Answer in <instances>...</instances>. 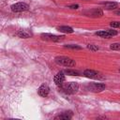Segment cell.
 Masks as SVG:
<instances>
[{
  "label": "cell",
  "mask_w": 120,
  "mask_h": 120,
  "mask_svg": "<svg viewBox=\"0 0 120 120\" xmlns=\"http://www.w3.org/2000/svg\"><path fill=\"white\" fill-rule=\"evenodd\" d=\"M61 90L68 95H73L78 92L79 90V84L76 82H64L60 86Z\"/></svg>",
  "instance_id": "1"
},
{
  "label": "cell",
  "mask_w": 120,
  "mask_h": 120,
  "mask_svg": "<svg viewBox=\"0 0 120 120\" xmlns=\"http://www.w3.org/2000/svg\"><path fill=\"white\" fill-rule=\"evenodd\" d=\"M54 60H55V63H57L58 65L68 67V68H72V67H75V65H76L75 60H73L72 58H69L68 56H57V57H55Z\"/></svg>",
  "instance_id": "2"
},
{
  "label": "cell",
  "mask_w": 120,
  "mask_h": 120,
  "mask_svg": "<svg viewBox=\"0 0 120 120\" xmlns=\"http://www.w3.org/2000/svg\"><path fill=\"white\" fill-rule=\"evenodd\" d=\"M105 88H106V85L104 83H101V82H92V83H90V84L87 85V89L89 91L95 92V93L101 92Z\"/></svg>",
  "instance_id": "3"
},
{
  "label": "cell",
  "mask_w": 120,
  "mask_h": 120,
  "mask_svg": "<svg viewBox=\"0 0 120 120\" xmlns=\"http://www.w3.org/2000/svg\"><path fill=\"white\" fill-rule=\"evenodd\" d=\"M118 34V32L116 30H112V29H107V30H101L96 33L97 36L100 37V38H110L113 36H116Z\"/></svg>",
  "instance_id": "4"
},
{
  "label": "cell",
  "mask_w": 120,
  "mask_h": 120,
  "mask_svg": "<svg viewBox=\"0 0 120 120\" xmlns=\"http://www.w3.org/2000/svg\"><path fill=\"white\" fill-rule=\"evenodd\" d=\"M64 36H56L53 34H42L41 35V38L44 40H49V41H53V42H59L61 40L64 39Z\"/></svg>",
  "instance_id": "5"
},
{
  "label": "cell",
  "mask_w": 120,
  "mask_h": 120,
  "mask_svg": "<svg viewBox=\"0 0 120 120\" xmlns=\"http://www.w3.org/2000/svg\"><path fill=\"white\" fill-rule=\"evenodd\" d=\"M28 8H29V6L26 3H23V2L16 3V4L11 6V10L13 12H22V11L27 10Z\"/></svg>",
  "instance_id": "6"
},
{
  "label": "cell",
  "mask_w": 120,
  "mask_h": 120,
  "mask_svg": "<svg viewBox=\"0 0 120 120\" xmlns=\"http://www.w3.org/2000/svg\"><path fill=\"white\" fill-rule=\"evenodd\" d=\"M83 75L87 78H90V79H95V80H100L102 79V75L96 71V70H93V69H85L83 71Z\"/></svg>",
  "instance_id": "7"
},
{
  "label": "cell",
  "mask_w": 120,
  "mask_h": 120,
  "mask_svg": "<svg viewBox=\"0 0 120 120\" xmlns=\"http://www.w3.org/2000/svg\"><path fill=\"white\" fill-rule=\"evenodd\" d=\"M65 80H66V78H65V72H63V71L57 72L56 75H55L54 78H53L54 83H55L56 85H58V86H61V85L65 82Z\"/></svg>",
  "instance_id": "8"
},
{
  "label": "cell",
  "mask_w": 120,
  "mask_h": 120,
  "mask_svg": "<svg viewBox=\"0 0 120 120\" xmlns=\"http://www.w3.org/2000/svg\"><path fill=\"white\" fill-rule=\"evenodd\" d=\"M49 92H50V88H49V86H48L47 84H41V85L39 86L38 90V95H39L40 97H43V98L47 97V96L49 95Z\"/></svg>",
  "instance_id": "9"
},
{
  "label": "cell",
  "mask_w": 120,
  "mask_h": 120,
  "mask_svg": "<svg viewBox=\"0 0 120 120\" xmlns=\"http://www.w3.org/2000/svg\"><path fill=\"white\" fill-rule=\"evenodd\" d=\"M86 14H87V16H90L93 18H98V17H101L103 15V11L100 8H95V9L88 11Z\"/></svg>",
  "instance_id": "10"
},
{
  "label": "cell",
  "mask_w": 120,
  "mask_h": 120,
  "mask_svg": "<svg viewBox=\"0 0 120 120\" xmlns=\"http://www.w3.org/2000/svg\"><path fill=\"white\" fill-rule=\"evenodd\" d=\"M72 118V112L68 111V112H65L59 115H56L54 117V119H60V120H69Z\"/></svg>",
  "instance_id": "11"
},
{
  "label": "cell",
  "mask_w": 120,
  "mask_h": 120,
  "mask_svg": "<svg viewBox=\"0 0 120 120\" xmlns=\"http://www.w3.org/2000/svg\"><path fill=\"white\" fill-rule=\"evenodd\" d=\"M57 30L59 32H62V33H66V34H71L74 32V30L69 27V26H67V25H62V26H58L57 27Z\"/></svg>",
  "instance_id": "12"
},
{
  "label": "cell",
  "mask_w": 120,
  "mask_h": 120,
  "mask_svg": "<svg viewBox=\"0 0 120 120\" xmlns=\"http://www.w3.org/2000/svg\"><path fill=\"white\" fill-rule=\"evenodd\" d=\"M102 5H103L104 8L109 9V10L114 9V8H118V4L115 3V2H105V3H102Z\"/></svg>",
  "instance_id": "13"
},
{
  "label": "cell",
  "mask_w": 120,
  "mask_h": 120,
  "mask_svg": "<svg viewBox=\"0 0 120 120\" xmlns=\"http://www.w3.org/2000/svg\"><path fill=\"white\" fill-rule=\"evenodd\" d=\"M17 36L19 38H30L32 36V34L29 33V32H26V31H22H22H20V32L17 33Z\"/></svg>",
  "instance_id": "14"
},
{
  "label": "cell",
  "mask_w": 120,
  "mask_h": 120,
  "mask_svg": "<svg viewBox=\"0 0 120 120\" xmlns=\"http://www.w3.org/2000/svg\"><path fill=\"white\" fill-rule=\"evenodd\" d=\"M65 74L67 75H69V76H80V72L77 71V70H74V69H66L65 71Z\"/></svg>",
  "instance_id": "15"
},
{
  "label": "cell",
  "mask_w": 120,
  "mask_h": 120,
  "mask_svg": "<svg viewBox=\"0 0 120 120\" xmlns=\"http://www.w3.org/2000/svg\"><path fill=\"white\" fill-rule=\"evenodd\" d=\"M65 48L68 49H72V50H81L82 47L79 45H73V44H69V45H65Z\"/></svg>",
  "instance_id": "16"
},
{
  "label": "cell",
  "mask_w": 120,
  "mask_h": 120,
  "mask_svg": "<svg viewBox=\"0 0 120 120\" xmlns=\"http://www.w3.org/2000/svg\"><path fill=\"white\" fill-rule=\"evenodd\" d=\"M110 48H111L112 50H114V51L120 50V43H112V44H111Z\"/></svg>",
  "instance_id": "17"
},
{
  "label": "cell",
  "mask_w": 120,
  "mask_h": 120,
  "mask_svg": "<svg viewBox=\"0 0 120 120\" xmlns=\"http://www.w3.org/2000/svg\"><path fill=\"white\" fill-rule=\"evenodd\" d=\"M110 25L112 28H120V22H112Z\"/></svg>",
  "instance_id": "18"
},
{
  "label": "cell",
  "mask_w": 120,
  "mask_h": 120,
  "mask_svg": "<svg viewBox=\"0 0 120 120\" xmlns=\"http://www.w3.org/2000/svg\"><path fill=\"white\" fill-rule=\"evenodd\" d=\"M87 48H88L89 50H91V51H98V47H97V46H95V45H93V44L87 45Z\"/></svg>",
  "instance_id": "19"
},
{
  "label": "cell",
  "mask_w": 120,
  "mask_h": 120,
  "mask_svg": "<svg viewBox=\"0 0 120 120\" xmlns=\"http://www.w3.org/2000/svg\"><path fill=\"white\" fill-rule=\"evenodd\" d=\"M68 8L71 9H77V8H79V5H70V6H68Z\"/></svg>",
  "instance_id": "20"
},
{
  "label": "cell",
  "mask_w": 120,
  "mask_h": 120,
  "mask_svg": "<svg viewBox=\"0 0 120 120\" xmlns=\"http://www.w3.org/2000/svg\"><path fill=\"white\" fill-rule=\"evenodd\" d=\"M114 13H115L116 15L120 16V8H119V9H117V10H115V11H114Z\"/></svg>",
  "instance_id": "21"
},
{
  "label": "cell",
  "mask_w": 120,
  "mask_h": 120,
  "mask_svg": "<svg viewBox=\"0 0 120 120\" xmlns=\"http://www.w3.org/2000/svg\"><path fill=\"white\" fill-rule=\"evenodd\" d=\"M119 72H120V68H119Z\"/></svg>",
  "instance_id": "22"
}]
</instances>
